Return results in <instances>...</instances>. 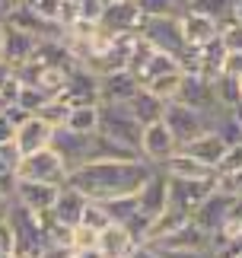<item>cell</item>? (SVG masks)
Masks as SVG:
<instances>
[{"instance_id":"cell-1","label":"cell","mask_w":242,"mask_h":258,"mask_svg":"<svg viewBox=\"0 0 242 258\" xmlns=\"http://www.w3.org/2000/svg\"><path fill=\"white\" fill-rule=\"evenodd\" d=\"M156 166L147 160H108V163H83L70 169L67 182L77 185L80 191L93 201H105V198L118 195H134L140 185L153 175Z\"/></svg>"},{"instance_id":"cell-2","label":"cell","mask_w":242,"mask_h":258,"mask_svg":"<svg viewBox=\"0 0 242 258\" xmlns=\"http://www.w3.org/2000/svg\"><path fill=\"white\" fill-rule=\"evenodd\" d=\"M102 105V118H99V134L112 137V141L134 147L140 150V134H144V124L131 115L128 102H99Z\"/></svg>"},{"instance_id":"cell-3","label":"cell","mask_w":242,"mask_h":258,"mask_svg":"<svg viewBox=\"0 0 242 258\" xmlns=\"http://www.w3.org/2000/svg\"><path fill=\"white\" fill-rule=\"evenodd\" d=\"M10 223L16 230V255H45L48 236H45V214H35L23 204H13Z\"/></svg>"},{"instance_id":"cell-4","label":"cell","mask_w":242,"mask_h":258,"mask_svg":"<svg viewBox=\"0 0 242 258\" xmlns=\"http://www.w3.org/2000/svg\"><path fill=\"white\" fill-rule=\"evenodd\" d=\"M140 38H147L156 51H169V54H182L185 51V32H182V13L178 16H144L137 29Z\"/></svg>"},{"instance_id":"cell-5","label":"cell","mask_w":242,"mask_h":258,"mask_svg":"<svg viewBox=\"0 0 242 258\" xmlns=\"http://www.w3.org/2000/svg\"><path fill=\"white\" fill-rule=\"evenodd\" d=\"M67 163L60 160V153L54 147H45L38 153H26L16 166V178H32V182H51V185H64L67 182Z\"/></svg>"},{"instance_id":"cell-6","label":"cell","mask_w":242,"mask_h":258,"mask_svg":"<svg viewBox=\"0 0 242 258\" xmlns=\"http://www.w3.org/2000/svg\"><path fill=\"white\" fill-rule=\"evenodd\" d=\"M163 121H166L169 131H172V137L178 141V147H185L188 141H195V137H201L204 131H210V118L201 115L198 108L178 102V99H169V102H166Z\"/></svg>"},{"instance_id":"cell-7","label":"cell","mask_w":242,"mask_h":258,"mask_svg":"<svg viewBox=\"0 0 242 258\" xmlns=\"http://www.w3.org/2000/svg\"><path fill=\"white\" fill-rule=\"evenodd\" d=\"M217 191V175L210 178H172L169 175V207L191 214L201 201Z\"/></svg>"},{"instance_id":"cell-8","label":"cell","mask_w":242,"mask_h":258,"mask_svg":"<svg viewBox=\"0 0 242 258\" xmlns=\"http://www.w3.org/2000/svg\"><path fill=\"white\" fill-rule=\"evenodd\" d=\"M150 245L159 252H214V236L204 233L195 220H188L178 230H172L169 236H163V239H156Z\"/></svg>"},{"instance_id":"cell-9","label":"cell","mask_w":242,"mask_h":258,"mask_svg":"<svg viewBox=\"0 0 242 258\" xmlns=\"http://www.w3.org/2000/svg\"><path fill=\"white\" fill-rule=\"evenodd\" d=\"M178 102H185L191 108H198L201 115L210 118V127H214L217 115L223 112V108L217 105V96H214V80H204V77H195V74H185V80H182V89H178Z\"/></svg>"},{"instance_id":"cell-10","label":"cell","mask_w":242,"mask_h":258,"mask_svg":"<svg viewBox=\"0 0 242 258\" xmlns=\"http://www.w3.org/2000/svg\"><path fill=\"white\" fill-rule=\"evenodd\" d=\"M57 99H64L67 105H86L99 102V74L86 64H74L67 71V83L57 93Z\"/></svg>"},{"instance_id":"cell-11","label":"cell","mask_w":242,"mask_h":258,"mask_svg":"<svg viewBox=\"0 0 242 258\" xmlns=\"http://www.w3.org/2000/svg\"><path fill=\"white\" fill-rule=\"evenodd\" d=\"M140 7L137 0H105L99 29H105L108 35H134L140 29Z\"/></svg>"},{"instance_id":"cell-12","label":"cell","mask_w":242,"mask_h":258,"mask_svg":"<svg viewBox=\"0 0 242 258\" xmlns=\"http://www.w3.org/2000/svg\"><path fill=\"white\" fill-rule=\"evenodd\" d=\"M175 150H178V141L166 127V121H153L144 127V134H140V156L150 166H163Z\"/></svg>"},{"instance_id":"cell-13","label":"cell","mask_w":242,"mask_h":258,"mask_svg":"<svg viewBox=\"0 0 242 258\" xmlns=\"http://www.w3.org/2000/svg\"><path fill=\"white\" fill-rule=\"evenodd\" d=\"M57 191L60 185H51V182H32V178H16V204L29 207L35 214H51V207L57 201Z\"/></svg>"},{"instance_id":"cell-14","label":"cell","mask_w":242,"mask_h":258,"mask_svg":"<svg viewBox=\"0 0 242 258\" xmlns=\"http://www.w3.org/2000/svg\"><path fill=\"white\" fill-rule=\"evenodd\" d=\"M233 204H236V198H229V195H223V191L217 188V191L210 195L207 201H201L195 211H191V220H195L204 233L217 236V230L223 226V220L229 217V211H233Z\"/></svg>"},{"instance_id":"cell-15","label":"cell","mask_w":242,"mask_h":258,"mask_svg":"<svg viewBox=\"0 0 242 258\" xmlns=\"http://www.w3.org/2000/svg\"><path fill=\"white\" fill-rule=\"evenodd\" d=\"M140 93V80L131 71L99 74V102H131Z\"/></svg>"},{"instance_id":"cell-16","label":"cell","mask_w":242,"mask_h":258,"mask_svg":"<svg viewBox=\"0 0 242 258\" xmlns=\"http://www.w3.org/2000/svg\"><path fill=\"white\" fill-rule=\"evenodd\" d=\"M137 204L147 217H159L169 207V175L163 169H153V175L137 188Z\"/></svg>"},{"instance_id":"cell-17","label":"cell","mask_w":242,"mask_h":258,"mask_svg":"<svg viewBox=\"0 0 242 258\" xmlns=\"http://www.w3.org/2000/svg\"><path fill=\"white\" fill-rule=\"evenodd\" d=\"M89 137H93V134H77V131H70V127H57V131H54L51 147L60 153V160L67 163V169H77V166L86 163Z\"/></svg>"},{"instance_id":"cell-18","label":"cell","mask_w":242,"mask_h":258,"mask_svg":"<svg viewBox=\"0 0 242 258\" xmlns=\"http://www.w3.org/2000/svg\"><path fill=\"white\" fill-rule=\"evenodd\" d=\"M16 147H19V153H38V150H45V147H51V141H54V127L48 124V121H42L38 115H32L26 124H19L16 127Z\"/></svg>"},{"instance_id":"cell-19","label":"cell","mask_w":242,"mask_h":258,"mask_svg":"<svg viewBox=\"0 0 242 258\" xmlns=\"http://www.w3.org/2000/svg\"><path fill=\"white\" fill-rule=\"evenodd\" d=\"M7 26V32H4V57L13 67H23L26 61H32V54H35V48H38V38L32 32H26V29H19V26Z\"/></svg>"},{"instance_id":"cell-20","label":"cell","mask_w":242,"mask_h":258,"mask_svg":"<svg viewBox=\"0 0 242 258\" xmlns=\"http://www.w3.org/2000/svg\"><path fill=\"white\" fill-rule=\"evenodd\" d=\"M86 201H89V198L80 191L77 185L64 182V185H60V191H57V201L51 207V217H54V220H60V223H67V226H77L80 217H83Z\"/></svg>"},{"instance_id":"cell-21","label":"cell","mask_w":242,"mask_h":258,"mask_svg":"<svg viewBox=\"0 0 242 258\" xmlns=\"http://www.w3.org/2000/svg\"><path fill=\"white\" fill-rule=\"evenodd\" d=\"M96 249L105 258H131V252L137 249V242H134V236L128 233L125 223H108L105 230H99Z\"/></svg>"},{"instance_id":"cell-22","label":"cell","mask_w":242,"mask_h":258,"mask_svg":"<svg viewBox=\"0 0 242 258\" xmlns=\"http://www.w3.org/2000/svg\"><path fill=\"white\" fill-rule=\"evenodd\" d=\"M178 150H185V153L195 156V160H201L204 166L217 169V163L223 160V153H226V144H223V137H220V134L214 131V127H210V131H204L201 137L188 141L185 147H178Z\"/></svg>"},{"instance_id":"cell-23","label":"cell","mask_w":242,"mask_h":258,"mask_svg":"<svg viewBox=\"0 0 242 258\" xmlns=\"http://www.w3.org/2000/svg\"><path fill=\"white\" fill-rule=\"evenodd\" d=\"M156 169H163L166 175H172V178H210V175H217V169L204 166L201 160H195V156L185 153V150H175L163 166H156Z\"/></svg>"},{"instance_id":"cell-24","label":"cell","mask_w":242,"mask_h":258,"mask_svg":"<svg viewBox=\"0 0 242 258\" xmlns=\"http://www.w3.org/2000/svg\"><path fill=\"white\" fill-rule=\"evenodd\" d=\"M182 32H185L188 45H207L220 35V26L214 19L195 13V10H182Z\"/></svg>"},{"instance_id":"cell-25","label":"cell","mask_w":242,"mask_h":258,"mask_svg":"<svg viewBox=\"0 0 242 258\" xmlns=\"http://www.w3.org/2000/svg\"><path fill=\"white\" fill-rule=\"evenodd\" d=\"M166 102L169 99H159L156 93H150V89H144L140 86V93L128 102V108H131V115L137 118L140 124H153V121H163V115H166Z\"/></svg>"},{"instance_id":"cell-26","label":"cell","mask_w":242,"mask_h":258,"mask_svg":"<svg viewBox=\"0 0 242 258\" xmlns=\"http://www.w3.org/2000/svg\"><path fill=\"white\" fill-rule=\"evenodd\" d=\"M99 118H102V105H99V102L74 105L64 127H70V131H77V134H96L99 131Z\"/></svg>"},{"instance_id":"cell-27","label":"cell","mask_w":242,"mask_h":258,"mask_svg":"<svg viewBox=\"0 0 242 258\" xmlns=\"http://www.w3.org/2000/svg\"><path fill=\"white\" fill-rule=\"evenodd\" d=\"M175 71H182V64H178L175 54H169V51H153L137 80H140V86H147V83H153V80H159V77H166V74H175Z\"/></svg>"},{"instance_id":"cell-28","label":"cell","mask_w":242,"mask_h":258,"mask_svg":"<svg viewBox=\"0 0 242 258\" xmlns=\"http://www.w3.org/2000/svg\"><path fill=\"white\" fill-rule=\"evenodd\" d=\"M236 4L239 0H191L185 10H195V13L214 19L217 26H223V23H229V19L236 16Z\"/></svg>"},{"instance_id":"cell-29","label":"cell","mask_w":242,"mask_h":258,"mask_svg":"<svg viewBox=\"0 0 242 258\" xmlns=\"http://www.w3.org/2000/svg\"><path fill=\"white\" fill-rule=\"evenodd\" d=\"M214 96H217V105L223 108V112H233L242 102V80H236V77H217Z\"/></svg>"},{"instance_id":"cell-30","label":"cell","mask_w":242,"mask_h":258,"mask_svg":"<svg viewBox=\"0 0 242 258\" xmlns=\"http://www.w3.org/2000/svg\"><path fill=\"white\" fill-rule=\"evenodd\" d=\"M102 207L108 211V217H112V223H125L131 220L137 211H140V204H137V191L134 195H118V198H105Z\"/></svg>"},{"instance_id":"cell-31","label":"cell","mask_w":242,"mask_h":258,"mask_svg":"<svg viewBox=\"0 0 242 258\" xmlns=\"http://www.w3.org/2000/svg\"><path fill=\"white\" fill-rule=\"evenodd\" d=\"M51 93H45L42 86H35V83H23V89H19V99H16V105H23L26 112H32V115H38L42 108L51 102Z\"/></svg>"},{"instance_id":"cell-32","label":"cell","mask_w":242,"mask_h":258,"mask_svg":"<svg viewBox=\"0 0 242 258\" xmlns=\"http://www.w3.org/2000/svg\"><path fill=\"white\" fill-rule=\"evenodd\" d=\"M214 131L223 137V144H226V147L242 144V121H239L233 112H220V115H217V121H214Z\"/></svg>"},{"instance_id":"cell-33","label":"cell","mask_w":242,"mask_h":258,"mask_svg":"<svg viewBox=\"0 0 242 258\" xmlns=\"http://www.w3.org/2000/svg\"><path fill=\"white\" fill-rule=\"evenodd\" d=\"M182 80H185V71H175V74H166V77H159V80L147 83L144 89L156 93L159 99H175V96H178V89H182Z\"/></svg>"},{"instance_id":"cell-34","label":"cell","mask_w":242,"mask_h":258,"mask_svg":"<svg viewBox=\"0 0 242 258\" xmlns=\"http://www.w3.org/2000/svg\"><path fill=\"white\" fill-rule=\"evenodd\" d=\"M80 223L89 226V230H105V226L112 223V217H108V211L102 207V201H93V198H89L86 207H83V217H80Z\"/></svg>"},{"instance_id":"cell-35","label":"cell","mask_w":242,"mask_h":258,"mask_svg":"<svg viewBox=\"0 0 242 258\" xmlns=\"http://www.w3.org/2000/svg\"><path fill=\"white\" fill-rule=\"evenodd\" d=\"M70 108H74V105H67L64 99H57V96H54L51 102H48V105L42 108V112H38V118H42V121H48V124H51L54 131H57V127H64V124H67Z\"/></svg>"},{"instance_id":"cell-36","label":"cell","mask_w":242,"mask_h":258,"mask_svg":"<svg viewBox=\"0 0 242 258\" xmlns=\"http://www.w3.org/2000/svg\"><path fill=\"white\" fill-rule=\"evenodd\" d=\"M140 16H178L182 7L175 0H137Z\"/></svg>"},{"instance_id":"cell-37","label":"cell","mask_w":242,"mask_h":258,"mask_svg":"<svg viewBox=\"0 0 242 258\" xmlns=\"http://www.w3.org/2000/svg\"><path fill=\"white\" fill-rule=\"evenodd\" d=\"M26 4L32 7L38 16L51 19V23H60V19H64V7H67V0H26Z\"/></svg>"},{"instance_id":"cell-38","label":"cell","mask_w":242,"mask_h":258,"mask_svg":"<svg viewBox=\"0 0 242 258\" xmlns=\"http://www.w3.org/2000/svg\"><path fill=\"white\" fill-rule=\"evenodd\" d=\"M220 42H223L226 51H242V23L239 19H229V23L220 26Z\"/></svg>"},{"instance_id":"cell-39","label":"cell","mask_w":242,"mask_h":258,"mask_svg":"<svg viewBox=\"0 0 242 258\" xmlns=\"http://www.w3.org/2000/svg\"><path fill=\"white\" fill-rule=\"evenodd\" d=\"M105 10V0H77V19H86V23H99Z\"/></svg>"},{"instance_id":"cell-40","label":"cell","mask_w":242,"mask_h":258,"mask_svg":"<svg viewBox=\"0 0 242 258\" xmlns=\"http://www.w3.org/2000/svg\"><path fill=\"white\" fill-rule=\"evenodd\" d=\"M217 188H220L223 195H229V198H242V169L217 175Z\"/></svg>"},{"instance_id":"cell-41","label":"cell","mask_w":242,"mask_h":258,"mask_svg":"<svg viewBox=\"0 0 242 258\" xmlns=\"http://www.w3.org/2000/svg\"><path fill=\"white\" fill-rule=\"evenodd\" d=\"M236 169H242V144L226 147L223 160L217 163V175H223V172H236Z\"/></svg>"},{"instance_id":"cell-42","label":"cell","mask_w":242,"mask_h":258,"mask_svg":"<svg viewBox=\"0 0 242 258\" xmlns=\"http://www.w3.org/2000/svg\"><path fill=\"white\" fill-rule=\"evenodd\" d=\"M96 242H99V230H89L83 223L74 226V249H96Z\"/></svg>"},{"instance_id":"cell-43","label":"cell","mask_w":242,"mask_h":258,"mask_svg":"<svg viewBox=\"0 0 242 258\" xmlns=\"http://www.w3.org/2000/svg\"><path fill=\"white\" fill-rule=\"evenodd\" d=\"M220 77H236V80H242V51H226L223 54Z\"/></svg>"},{"instance_id":"cell-44","label":"cell","mask_w":242,"mask_h":258,"mask_svg":"<svg viewBox=\"0 0 242 258\" xmlns=\"http://www.w3.org/2000/svg\"><path fill=\"white\" fill-rule=\"evenodd\" d=\"M0 255H16V230L13 223H0Z\"/></svg>"},{"instance_id":"cell-45","label":"cell","mask_w":242,"mask_h":258,"mask_svg":"<svg viewBox=\"0 0 242 258\" xmlns=\"http://www.w3.org/2000/svg\"><path fill=\"white\" fill-rule=\"evenodd\" d=\"M4 115L10 118V121H13V127L26 124L29 118H32V112H26V108H23V105H16V102H13V105H7V112H4Z\"/></svg>"},{"instance_id":"cell-46","label":"cell","mask_w":242,"mask_h":258,"mask_svg":"<svg viewBox=\"0 0 242 258\" xmlns=\"http://www.w3.org/2000/svg\"><path fill=\"white\" fill-rule=\"evenodd\" d=\"M16 137V127H13V121L0 112V144H7V141H13Z\"/></svg>"},{"instance_id":"cell-47","label":"cell","mask_w":242,"mask_h":258,"mask_svg":"<svg viewBox=\"0 0 242 258\" xmlns=\"http://www.w3.org/2000/svg\"><path fill=\"white\" fill-rule=\"evenodd\" d=\"M13 77H16V67L10 64L7 57H0V89H4V86H7L10 80H13Z\"/></svg>"},{"instance_id":"cell-48","label":"cell","mask_w":242,"mask_h":258,"mask_svg":"<svg viewBox=\"0 0 242 258\" xmlns=\"http://www.w3.org/2000/svg\"><path fill=\"white\" fill-rule=\"evenodd\" d=\"M159 255L163 258H214V252H159Z\"/></svg>"},{"instance_id":"cell-49","label":"cell","mask_w":242,"mask_h":258,"mask_svg":"<svg viewBox=\"0 0 242 258\" xmlns=\"http://www.w3.org/2000/svg\"><path fill=\"white\" fill-rule=\"evenodd\" d=\"M19 4H23V0H0V23H7L10 13H13Z\"/></svg>"},{"instance_id":"cell-50","label":"cell","mask_w":242,"mask_h":258,"mask_svg":"<svg viewBox=\"0 0 242 258\" xmlns=\"http://www.w3.org/2000/svg\"><path fill=\"white\" fill-rule=\"evenodd\" d=\"M13 198H4V195H0V223H7L10 220V214H13Z\"/></svg>"},{"instance_id":"cell-51","label":"cell","mask_w":242,"mask_h":258,"mask_svg":"<svg viewBox=\"0 0 242 258\" xmlns=\"http://www.w3.org/2000/svg\"><path fill=\"white\" fill-rule=\"evenodd\" d=\"M131 258H163V255H159L153 245H137V249L131 252Z\"/></svg>"},{"instance_id":"cell-52","label":"cell","mask_w":242,"mask_h":258,"mask_svg":"<svg viewBox=\"0 0 242 258\" xmlns=\"http://www.w3.org/2000/svg\"><path fill=\"white\" fill-rule=\"evenodd\" d=\"M70 258H105L99 249H70Z\"/></svg>"},{"instance_id":"cell-53","label":"cell","mask_w":242,"mask_h":258,"mask_svg":"<svg viewBox=\"0 0 242 258\" xmlns=\"http://www.w3.org/2000/svg\"><path fill=\"white\" fill-rule=\"evenodd\" d=\"M4 32H7V26L0 23V57H4Z\"/></svg>"},{"instance_id":"cell-54","label":"cell","mask_w":242,"mask_h":258,"mask_svg":"<svg viewBox=\"0 0 242 258\" xmlns=\"http://www.w3.org/2000/svg\"><path fill=\"white\" fill-rule=\"evenodd\" d=\"M4 172H13V169H10V166H7V160L0 156V175H4Z\"/></svg>"},{"instance_id":"cell-55","label":"cell","mask_w":242,"mask_h":258,"mask_svg":"<svg viewBox=\"0 0 242 258\" xmlns=\"http://www.w3.org/2000/svg\"><path fill=\"white\" fill-rule=\"evenodd\" d=\"M233 19H239V23H242V0L236 4V16H233Z\"/></svg>"},{"instance_id":"cell-56","label":"cell","mask_w":242,"mask_h":258,"mask_svg":"<svg viewBox=\"0 0 242 258\" xmlns=\"http://www.w3.org/2000/svg\"><path fill=\"white\" fill-rule=\"evenodd\" d=\"M233 115H236V118H239V121H242V102H239V105L233 108Z\"/></svg>"},{"instance_id":"cell-57","label":"cell","mask_w":242,"mask_h":258,"mask_svg":"<svg viewBox=\"0 0 242 258\" xmlns=\"http://www.w3.org/2000/svg\"><path fill=\"white\" fill-rule=\"evenodd\" d=\"M175 4H178V7H182V10H185V7H188V4H191V0H175Z\"/></svg>"},{"instance_id":"cell-58","label":"cell","mask_w":242,"mask_h":258,"mask_svg":"<svg viewBox=\"0 0 242 258\" xmlns=\"http://www.w3.org/2000/svg\"><path fill=\"white\" fill-rule=\"evenodd\" d=\"M19 258H35V255H19ZM38 258H42V255H38Z\"/></svg>"}]
</instances>
